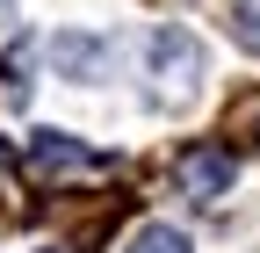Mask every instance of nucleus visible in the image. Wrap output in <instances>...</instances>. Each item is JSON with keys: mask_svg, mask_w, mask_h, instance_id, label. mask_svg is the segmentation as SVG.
<instances>
[{"mask_svg": "<svg viewBox=\"0 0 260 253\" xmlns=\"http://www.w3.org/2000/svg\"><path fill=\"white\" fill-rule=\"evenodd\" d=\"M239 8H260V0H239Z\"/></svg>", "mask_w": 260, "mask_h": 253, "instance_id": "nucleus-7", "label": "nucleus"}, {"mask_svg": "<svg viewBox=\"0 0 260 253\" xmlns=\"http://www.w3.org/2000/svg\"><path fill=\"white\" fill-rule=\"evenodd\" d=\"M145 66H152V102H159V109H188V102H195V80H203V44L167 22V29H152Z\"/></svg>", "mask_w": 260, "mask_h": 253, "instance_id": "nucleus-1", "label": "nucleus"}, {"mask_svg": "<svg viewBox=\"0 0 260 253\" xmlns=\"http://www.w3.org/2000/svg\"><path fill=\"white\" fill-rule=\"evenodd\" d=\"M51 58H58V73H65V80H87V73H102V66H109V44H102V37H58Z\"/></svg>", "mask_w": 260, "mask_h": 253, "instance_id": "nucleus-4", "label": "nucleus"}, {"mask_svg": "<svg viewBox=\"0 0 260 253\" xmlns=\"http://www.w3.org/2000/svg\"><path fill=\"white\" fill-rule=\"evenodd\" d=\"M123 253H188V232H174V225H138Z\"/></svg>", "mask_w": 260, "mask_h": 253, "instance_id": "nucleus-5", "label": "nucleus"}, {"mask_svg": "<svg viewBox=\"0 0 260 253\" xmlns=\"http://www.w3.org/2000/svg\"><path fill=\"white\" fill-rule=\"evenodd\" d=\"M239 44L260 51V8H239Z\"/></svg>", "mask_w": 260, "mask_h": 253, "instance_id": "nucleus-6", "label": "nucleus"}, {"mask_svg": "<svg viewBox=\"0 0 260 253\" xmlns=\"http://www.w3.org/2000/svg\"><path fill=\"white\" fill-rule=\"evenodd\" d=\"M232 181H239V160H232L224 145H195V152H181V188H188L195 203H217Z\"/></svg>", "mask_w": 260, "mask_h": 253, "instance_id": "nucleus-2", "label": "nucleus"}, {"mask_svg": "<svg viewBox=\"0 0 260 253\" xmlns=\"http://www.w3.org/2000/svg\"><path fill=\"white\" fill-rule=\"evenodd\" d=\"M29 167H102V152H94V145H73V138H65V131H37V138H29Z\"/></svg>", "mask_w": 260, "mask_h": 253, "instance_id": "nucleus-3", "label": "nucleus"}]
</instances>
